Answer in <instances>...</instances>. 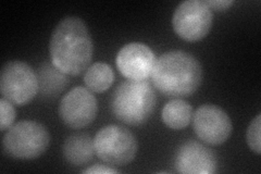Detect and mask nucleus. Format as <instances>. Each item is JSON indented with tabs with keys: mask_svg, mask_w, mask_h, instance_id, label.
<instances>
[{
	"mask_svg": "<svg viewBox=\"0 0 261 174\" xmlns=\"http://www.w3.org/2000/svg\"><path fill=\"white\" fill-rule=\"evenodd\" d=\"M194 110L192 105L182 98H174L170 101L162 109V121L172 130H183L191 124Z\"/></svg>",
	"mask_w": 261,
	"mask_h": 174,
	"instance_id": "obj_13",
	"label": "nucleus"
},
{
	"mask_svg": "<svg viewBox=\"0 0 261 174\" xmlns=\"http://www.w3.org/2000/svg\"><path fill=\"white\" fill-rule=\"evenodd\" d=\"M260 127H261V115L258 114L257 117L252 120L246 132V142L252 152L257 155L261 153L260 145Z\"/></svg>",
	"mask_w": 261,
	"mask_h": 174,
	"instance_id": "obj_15",
	"label": "nucleus"
},
{
	"mask_svg": "<svg viewBox=\"0 0 261 174\" xmlns=\"http://www.w3.org/2000/svg\"><path fill=\"white\" fill-rule=\"evenodd\" d=\"M214 12L203 0H186L173 13L172 26L176 35L186 41H198L211 31Z\"/></svg>",
	"mask_w": 261,
	"mask_h": 174,
	"instance_id": "obj_7",
	"label": "nucleus"
},
{
	"mask_svg": "<svg viewBox=\"0 0 261 174\" xmlns=\"http://www.w3.org/2000/svg\"><path fill=\"white\" fill-rule=\"evenodd\" d=\"M39 83L35 71L21 60H12L4 64L0 74V93L15 106H25L38 93Z\"/></svg>",
	"mask_w": 261,
	"mask_h": 174,
	"instance_id": "obj_6",
	"label": "nucleus"
},
{
	"mask_svg": "<svg viewBox=\"0 0 261 174\" xmlns=\"http://www.w3.org/2000/svg\"><path fill=\"white\" fill-rule=\"evenodd\" d=\"M58 111L61 121L68 128L84 129L96 119L98 102L88 88L77 86L63 96Z\"/></svg>",
	"mask_w": 261,
	"mask_h": 174,
	"instance_id": "obj_9",
	"label": "nucleus"
},
{
	"mask_svg": "<svg viewBox=\"0 0 261 174\" xmlns=\"http://www.w3.org/2000/svg\"><path fill=\"white\" fill-rule=\"evenodd\" d=\"M202 76L201 63L193 55L171 51L157 59L151 80L162 95L174 99L192 96L200 87Z\"/></svg>",
	"mask_w": 261,
	"mask_h": 174,
	"instance_id": "obj_2",
	"label": "nucleus"
},
{
	"mask_svg": "<svg viewBox=\"0 0 261 174\" xmlns=\"http://www.w3.org/2000/svg\"><path fill=\"white\" fill-rule=\"evenodd\" d=\"M95 154L94 139L84 133L69 135L62 146L63 158L74 167L89 163L94 159Z\"/></svg>",
	"mask_w": 261,
	"mask_h": 174,
	"instance_id": "obj_12",
	"label": "nucleus"
},
{
	"mask_svg": "<svg viewBox=\"0 0 261 174\" xmlns=\"http://www.w3.org/2000/svg\"><path fill=\"white\" fill-rule=\"evenodd\" d=\"M94 146L98 158L114 167H123L132 162L138 151L137 139L132 132L117 124L98 131Z\"/></svg>",
	"mask_w": 261,
	"mask_h": 174,
	"instance_id": "obj_5",
	"label": "nucleus"
},
{
	"mask_svg": "<svg viewBox=\"0 0 261 174\" xmlns=\"http://www.w3.org/2000/svg\"><path fill=\"white\" fill-rule=\"evenodd\" d=\"M157 105L154 88L148 81L122 82L111 97V111L122 123L138 127L150 119Z\"/></svg>",
	"mask_w": 261,
	"mask_h": 174,
	"instance_id": "obj_3",
	"label": "nucleus"
},
{
	"mask_svg": "<svg viewBox=\"0 0 261 174\" xmlns=\"http://www.w3.org/2000/svg\"><path fill=\"white\" fill-rule=\"evenodd\" d=\"M193 129L197 137L211 146L224 144L230 138L233 126L230 115L216 105H202L193 115Z\"/></svg>",
	"mask_w": 261,
	"mask_h": 174,
	"instance_id": "obj_8",
	"label": "nucleus"
},
{
	"mask_svg": "<svg viewBox=\"0 0 261 174\" xmlns=\"http://www.w3.org/2000/svg\"><path fill=\"white\" fill-rule=\"evenodd\" d=\"M157 58L151 49L143 43H129L117 55V68L130 81H146L151 77Z\"/></svg>",
	"mask_w": 261,
	"mask_h": 174,
	"instance_id": "obj_10",
	"label": "nucleus"
},
{
	"mask_svg": "<svg viewBox=\"0 0 261 174\" xmlns=\"http://www.w3.org/2000/svg\"><path fill=\"white\" fill-rule=\"evenodd\" d=\"M114 82V73L109 64L96 62L89 65L86 70L84 83L93 93L101 94L108 90Z\"/></svg>",
	"mask_w": 261,
	"mask_h": 174,
	"instance_id": "obj_14",
	"label": "nucleus"
},
{
	"mask_svg": "<svg viewBox=\"0 0 261 174\" xmlns=\"http://www.w3.org/2000/svg\"><path fill=\"white\" fill-rule=\"evenodd\" d=\"M82 173H92V174H113L119 173V171L114 168L109 167V165H105L100 163H96L92 165L91 168H87L82 171Z\"/></svg>",
	"mask_w": 261,
	"mask_h": 174,
	"instance_id": "obj_17",
	"label": "nucleus"
},
{
	"mask_svg": "<svg viewBox=\"0 0 261 174\" xmlns=\"http://www.w3.org/2000/svg\"><path fill=\"white\" fill-rule=\"evenodd\" d=\"M218 161L214 152L196 140H189L177 149L174 167L183 174H214Z\"/></svg>",
	"mask_w": 261,
	"mask_h": 174,
	"instance_id": "obj_11",
	"label": "nucleus"
},
{
	"mask_svg": "<svg viewBox=\"0 0 261 174\" xmlns=\"http://www.w3.org/2000/svg\"><path fill=\"white\" fill-rule=\"evenodd\" d=\"M50 134L44 124L24 120L8 129L3 138L4 153L15 160H34L46 153Z\"/></svg>",
	"mask_w": 261,
	"mask_h": 174,
	"instance_id": "obj_4",
	"label": "nucleus"
},
{
	"mask_svg": "<svg viewBox=\"0 0 261 174\" xmlns=\"http://www.w3.org/2000/svg\"><path fill=\"white\" fill-rule=\"evenodd\" d=\"M206 3L211 10H216L219 12L230 9V7L234 4L232 0H207Z\"/></svg>",
	"mask_w": 261,
	"mask_h": 174,
	"instance_id": "obj_18",
	"label": "nucleus"
},
{
	"mask_svg": "<svg viewBox=\"0 0 261 174\" xmlns=\"http://www.w3.org/2000/svg\"><path fill=\"white\" fill-rule=\"evenodd\" d=\"M93 54L91 32L83 20L79 16H67L57 24L49 40V55L57 70L77 77L91 65Z\"/></svg>",
	"mask_w": 261,
	"mask_h": 174,
	"instance_id": "obj_1",
	"label": "nucleus"
},
{
	"mask_svg": "<svg viewBox=\"0 0 261 174\" xmlns=\"http://www.w3.org/2000/svg\"><path fill=\"white\" fill-rule=\"evenodd\" d=\"M16 113L13 107V104L6 98H2L0 101V130L5 132L13 126Z\"/></svg>",
	"mask_w": 261,
	"mask_h": 174,
	"instance_id": "obj_16",
	"label": "nucleus"
}]
</instances>
